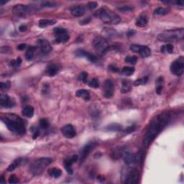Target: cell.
Returning <instances> with one entry per match:
<instances>
[{
  "label": "cell",
  "mask_w": 184,
  "mask_h": 184,
  "mask_svg": "<svg viewBox=\"0 0 184 184\" xmlns=\"http://www.w3.org/2000/svg\"><path fill=\"white\" fill-rule=\"evenodd\" d=\"M117 9H118V10H119L120 12H132V11H133V9H134L133 7L130 6V5H124V6L118 7Z\"/></svg>",
  "instance_id": "b9f144b4"
},
{
  "label": "cell",
  "mask_w": 184,
  "mask_h": 184,
  "mask_svg": "<svg viewBox=\"0 0 184 184\" xmlns=\"http://www.w3.org/2000/svg\"><path fill=\"white\" fill-rule=\"evenodd\" d=\"M39 126L42 130H47L50 127V122H49L48 119L43 118L40 119L39 121Z\"/></svg>",
  "instance_id": "d590c367"
},
{
  "label": "cell",
  "mask_w": 184,
  "mask_h": 184,
  "mask_svg": "<svg viewBox=\"0 0 184 184\" xmlns=\"http://www.w3.org/2000/svg\"><path fill=\"white\" fill-rule=\"evenodd\" d=\"M147 23H148V20H147V17H146L145 15H141V16H140L137 20L135 24L137 27H143L147 25Z\"/></svg>",
  "instance_id": "4316f807"
},
{
  "label": "cell",
  "mask_w": 184,
  "mask_h": 184,
  "mask_svg": "<svg viewBox=\"0 0 184 184\" xmlns=\"http://www.w3.org/2000/svg\"><path fill=\"white\" fill-rule=\"evenodd\" d=\"M1 51H2V53H7V52H9V51H10V48L8 46H3L2 47Z\"/></svg>",
  "instance_id": "816d5d0a"
},
{
  "label": "cell",
  "mask_w": 184,
  "mask_h": 184,
  "mask_svg": "<svg viewBox=\"0 0 184 184\" xmlns=\"http://www.w3.org/2000/svg\"><path fill=\"white\" fill-rule=\"evenodd\" d=\"M98 145V143L95 140H91L87 143L86 145L83 147L81 149V153H80V163H82L86 160V158L89 156V155L93 151L96 146Z\"/></svg>",
  "instance_id": "30bf717a"
},
{
  "label": "cell",
  "mask_w": 184,
  "mask_h": 184,
  "mask_svg": "<svg viewBox=\"0 0 184 184\" xmlns=\"http://www.w3.org/2000/svg\"><path fill=\"white\" fill-rule=\"evenodd\" d=\"M170 71L174 75L180 76L183 74L184 70V58L183 56L179 57L177 59L172 62L170 66Z\"/></svg>",
  "instance_id": "9c48e42d"
},
{
  "label": "cell",
  "mask_w": 184,
  "mask_h": 184,
  "mask_svg": "<svg viewBox=\"0 0 184 184\" xmlns=\"http://www.w3.org/2000/svg\"><path fill=\"white\" fill-rule=\"evenodd\" d=\"M176 3V5H178V6L183 7V5H184V2L183 1H177Z\"/></svg>",
  "instance_id": "9f6ffc18"
},
{
  "label": "cell",
  "mask_w": 184,
  "mask_h": 184,
  "mask_svg": "<svg viewBox=\"0 0 184 184\" xmlns=\"http://www.w3.org/2000/svg\"><path fill=\"white\" fill-rule=\"evenodd\" d=\"M75 55L77 57H81V58H85L87 60H89L90 62L95 63L97 61V57L95 55L89 53L88 51H86L83 49H78L75 51Z\"/></svg>",
  "instance_id": "9a60e30c"
},
{
  "label": "cell",
  "mask_w": 184,
  "mask_h": 184,
  "mask_svg": "<svg viewBox=\"0 0 184 184\" xmlns=\"http://www.w3.org/2000/svg\"><path fill=\"white\" fill-rule=\"evenodd\" d=\"M134 162L139 166H141L143 163L144 157H145V153L143 151L138 152L137 154H134Z\"/></svg>",
  "instance_id": "d6a6232c"
},
{
  "label": "cell",
  "mask_w": 184,
  "mask_h": 184,
  "mask_svg": "<svg viewBox=\"0 0 184 184\" xmlns=\"http://www.w3.org/2000/svg\"><path fill=\"white\" fill-rule=\"evenodd\" d=\"M36 50V47L29 46L25 53V58L27 60H31L33 58L34 54Z\"/></svg>",
  "instance_id": "1f68e13d"
},
{
  "label": "cell",
  "mask_w": 184,
  "mask_h": 184,
  "mask_svg": "<svg viewBox=\"0 0 184 184\" xmlns=\"http://www.w3.org/2000/svg\"><path fill=\"white\" fill-rule=\"evenodd\" d=\"M71 12L73 16L79 18V17H82L85 14V8L81 5H78V6L72 7L71 9Z\"/></svg>",
  "instance_id": "ffe728a7"
},
{
  "label": "cell",
  "mask_w": 184,
  "mask_h": 184,
  "mask_svg": "<svg viewBox=\"0 0 184 184\" xmlns=\"http://www.w3.org/2000/svg\"><path fill=\"white\" fill-rule=\"evenodd\" d=\"M147 81H148V77L144 76V77L140 78V79H137V80L134 81L133 83V85L135 86H140V85H144V84H146V83H147Z\"/></svg>",
  "instance_id": "8d00e7d4"
},
{
  "label": "cell",
  "mask_w": 184,
  "mask_h": 184,
  "mask_svg": "<svg viewBox=\"0 0 184 184\" xmlns=\"http://www.w3.org/2000/svg\"><path fill=\"white\" fill-rule=\"evenodd\" d=\"M134 33V31H133V30H130V31L128 33V36L133 35Z\"/></svg>",
  "instance_id": "6f0895ef"
},
{
  "label": "cell",
  "mask_w": 184,
  "mask_h": 184,
  "mask_svg": "<svg viewBox=\"0 0 184 184\" xmlns=\"http://www.w3.org/2000/svg\"><path fill=\"white\" fill-rule=\"evenodd\" d=\"M30 131H31L32 134H33V140L37 139V137L40 134V131L38 130V128H37V127L33 126L31 128H30Z\"/></svg>",
  "instance_id": "7bdbcfd3"
},
{
  "label": "cell",
  "mask_w": 184,
  "mask_h": 184,
  "mask_svg": "<svg viewBox=\"0 0 184 184\" xmlns=\"http://www.w3.org/2000/svg\"><path fill=\"white\" fill-rule=\"evenodd\" d=\"M170 119H171L170 113L166 111L157 115L152 119L143 139V145L145 147H149L157 135L166 128L170 122Z\"/></svg>",
  "instance_id": "6da1fadb"
},
{
  "label": "cell",
  "mask_w": 184,
  "mask_h": 184,
  "mask_svg": "<svg viewBox=\"0 0 184 184\" xmlns=\"http://www.w3.org/2000/svg\"><path fill=\"white\" fill-rule=\"evenodd\" d=\"M53 33L55 35V41L56 43H66L69 40V34L65 28L55 27Z\"/></svg>",
  "instance_id": "ba28073f"
},
{
  "label": "cell",
  "mask_w": 184,
  "mask_h": 184,
  "mask_svg": "<svg viewBox=\"0 0 184 184\" xmlns=\"http://www.w3.org/2000/svg\"><path fill=\"white\" fill-rule=\"evenodd\" d=\"M79 79L84 83H88V73H86V72L85 71L81 73V74L79 75Z\"/></svg>",
  "instance_id": "ee69618b"
},
{
  "label": "cell",
  "mask_w": 184,
  "mask_h": 184,
  "mask_svg": "<svg viewBox=\"0 0 184 184\" xmlns=\"http://www.w3.org/2000/svg\"><path fill=\"white\" fill-rule=\"evenodd\" d=\"M19 182L18 178L15 175H12L9 178V183H17Z\"/></svg>",
  "instance_id": "681fc988"
},
{
  "label": "cell",
  "mask_w": 184,
  "mask_h": 184,
  "mask_svg": "<svg viewBox=\"0 0 184 184\" xmlns=\"http://www.w3.org/2000/svg\"><path fill=\"white\" fill-rule=\"evenodd\" d=\"M121 72L123 73L124 75L126 76H131L134 73V67H130V66H125L122 69Z\"/></svg>",
  "instance_id": "74e56055"
},
{
  "label": "cell",
  "mask_w": 184,
  "mask_h": 184,
  "mask_svg": "<svg viewBox=\"0 0 184 184\" xmlns=\"http://www.w3.org/2000/svg\"><path fill=\"white\" fill-rule=\"evenodd\" d=\"M78 158H79V156H78L77 155H72L71 157H68V158L64 160V167H65V169L66 170V171L68 172V173H73V168H72V166H73V163L77 162Z\"/></svg>",
  "instance_id": "e0dca14e"
},
{
  "label": "cell",
  "mask_w": 184,
  "mask_h": 184,
  "mask_svg": "<svg viewBox=\"0 0 184 184\" xmlns=\"http://www.w3.org/2000/svg\"><path fill=\"white\" fill-rule=\"evenodd\" d=\"M130 49L132 52L139 53L143 58H147V57L150 56L151 54L150 48L149 47L146 46V45L132 44L130 45Z\"/></svg>",
  "instance_id": "8fae6325"
},
{
  "label": "cell",
  "mask_w": 184,
  "mask_h": 184,
  "mask_svg": "<svg viewBox=\"0 0 184 184\" xmlns=\"http://www.w3.org/2000/svg\"><path fill=\"white\" fill-rule=\"evenodd\" d=\"M23 160H24V159L22 158V157H19V158L16 159V160L13 161V163L12 164L9 165L8 168H7V171H9V172L13 171V170L16 169L17 168H18V167L20 166L21 164H22V161Z\"/></svg>",
  "instance_id": "d4e9b609"
},
{
  "label": "cell",
  "mask_w": 184,
  "mask_h": 184,
  "mask_svg": "<svg viewBox=\"0 0 184 184\" xmlns=\"http://www.w3.org/2000/svg\"><path fill=\"white\" fill-rule=\"evenodd\" d=\"M37 47H38L41 54L44 55V56L50 53L53 50L50 43H49L48 40L44 39L39 40L37 41Z\"/></svg>",
  "instance_id": "4fadbf2b"
},
{
  "label": "cell",
  "mask_w": 184,
  "mask_h": 184,
  "mask_svg": "<svg viewBox=\"0 0 184 184\" xmlns=\"http://www.w3.org/2000/svg\"><path fill=\"white\" fill-rule=\"evenodd\" d=\"M96 18L107 24H117L121 22V18L118 15L107 8H101L94 13Z\"/></svg>",
  "instance_id": "3957f363"
},
{
  "label": "cell",
  "mask_w": 184,
  "mask_h": 184,
  "mask_svg": "<svg viewBox=\"0 0 184 184\" xmlns=\"http://www.w3.org/2000/svg\"><path fill=\"white\" fill-rule=\"evenodd\" d=\"M9 87H10V83H9V81L0 83V89H1L2 90H7Z\"/></svg>",
  "instance_id": "bcb514c9"
},
{
  "label": "cell",
  "mask_w": 184,
  "mask_h": 184,
  "mask_svg": "<svg viewBox=\"0 0 184 184\" xmlns=\"http://www.w3.org/2000/svg\"><path fill=\"white\" fill-rule=\"evenodd\" d=\"M132 89V83L130 80H122V88H121V92L122 94L130 92Z\"/></svg>",
  "instance_id": "7402d4cb"
},
{
  "label": "cell",
  "mask_w": 184,
  "mask_h": 184,
  "mask_svg": "<svg viewBox=\"0 0 184 184\" xmlns=\"http://www.w3.org/2000/svg\"><path fill=\"white\" fill-rule=\"evenodd\" d=\"M135 130H136V127L134 126V125H132V126H129L126 129H125V130H124V132L126 134L131 133V132H134Z\"/></svg>",
  "instance_id": "c3c4849f"
},
{
  "label": "cell",
  "mask_w": 184,
  "mask_h": 184,
  "mask_svg": "<svg viewBox=\"0 0 184 184\" xmlns=\"http://www.w3.org/2000/svg\"><path fill=\"white\" fill-rule=\"evenodd\" d=\"M137 61V58L135 56H129L125 58V62L128 63L131 65H134Z\"/></svg>",
  "instance_id": "ab89813d"
},
{
  "label": "cell",
  "mask_w": 184,
  "mask_h": 184,
  "mask_svg": "<svg viewBox=\"0 0 184 184\" xmlns=\"http://www.w3.org/2000/svg\"><path fill=\"white\" fill-rule=\"evenodd\" d=\"M91 21H92V19H91L90 18H87L86 19H84V20H83L81 22H80V24H81V25H83V24H89Z\"/></svg>",
  "instance_id": "f5cc1de1"
},
{
  "label": "cell",
  "mask_w": 184,
  "mask_h": 184,
  "mask_svg": "<svg viewBox=\"0 0 184 184\" xmlns=\"http://www.w3.org/2000/svg\"><path fill=\"white\" fill-rule=\"evenodd\" d=\"M1 120L7 129L17 134H25L26 128L24 120L15 114H6L1 117Z\"/></svg>",
  "instance_id": "7a4b0ae2"
},
{
  "label": "cell",
  "mask_w": 184,
  "mask_h": 184,
  "mask_svg": "<svg viewBox=\"0 0 184 184\" xmlns=\"http://www.w3.org/2000/svg\"><path fill=\"white\" fill-rule=\"evenodd\" d=\"M106 130L107 131H111V132H121L122 130V125L117 124V123H113L106 127Z\"/></svg>",
  "instance_id": "f546056e"
},
{
  "label": "cell",
  "mask_w": 184,
  "mask_h": 184,
  "mask_svg": "<svg viewBox=\"0 0 184 184\" xmlns=\"http://www.w3.org/2000/svg\"><path fill=\"white\" fill-rule=\"evenodd\" d=\"M89 111H90V115L92 117H98L100 114V109H98L96 104L91 106Z\"/></svg>",
  "instance_id": "836d02e7"
},
{
  "label": "cell",
  "mask_w": 184,
  "mask_h": 184,
  "mask_svg": "<svg viewBox=\"0 0 184 184\" xmlns=\"http://www.w3.org/2000/svg\"><path fill=\"white\" fill-rule=\"evenodd\" d=\"M22 114L24 117L27 118H31L33 117L34 115V108L30 105H27L23 108L22 111Z\"/></svg>",
  "instance_id": "cb8c5ba5"
},
{
  "label": "cell",
  "mask_w": 184,
  "mask_h": 184,
  "mask_svg": "<svg viewBox=\"0 0 184 184\" xmlns=\"http://www.w3.org/2000/svg\"><path fill=\"white\" fill-rule=\"evenodd\" d=\"M134 155H135L134 154L125 152L124 155H123L125 164L128 165V166H132V165L135 163V162H134Z\"/></svg>",
  "instance_id": "603a6c76"
},
{
  "label": "cell",
  "mask_w": 184,
  "mask_h": 184,
  "mask_svg": "<svg viewBox=\"0 0 184 184\" xmlns=\"http://www.w3.org/2000/svg\"><path fill=\"white\" fill-rule=\"evenodd\" d=\"M61 132L65 136L66 138L68 139H72L76 135V129L72 124H66L61 128Z\"/></svg>",
  "instance_id": "2e32d148"
},
{
  "label": "cell",
  "mask_w": 184,
  "mask_h": 184,
  "mask_svg": "<svg viewBox=\"0 0 184 184\" xmlns=\"http://www.w3.org/2000/svg\"><path fill=\"white\" fill-rule=\"evenodd\" d=\"M5 181H4V177L3 176H2L1 179H0V183H5Z\"/></svg>",
  "instance_id": "680465c9"
},
{
  "label": "cell",
  "mask_w": 184,
  "mask_h": 184,
  "mask_svg": "<svg viewBox=\"0 0 184 184\" xmlns=\"http://www.w3.org/2000/svg\"><path fill=\"white\" fill-rule=\"evenodd\" d=\"M94 50L100 55L106 54L110 49L109 43L102 37H96L93 40Z\"/></svg>",
  "instance_id": "8992f818"
},
{
  "label": "cell",
  "mask_w": 184,
  "mask_h": 184,
  "mask_svg": "<svg viewBox=\"0 0 184 184\" xmlns=\"http://www.w3.org/2000/svg\"><path fill=\"white\" fill-rule=\"evenodd\" d=\"M48 174L51 177H53L55 178H59L62 175V170L57 168H53L48 170Z\"/></svg>",
  "instance_id": "4dcf8cb0"
},
{
  "label": "cell",
  "mask_w": 184,
  "mask_h": 184,
  "mask_svg": "<svg viewBox=\"0 0 184 184\" xmlns=\"http://www.w3.org/2000/svg\"><path fill=\"white\" fill-rule=\"evenodd\" d=\"M52 158L50 157H40L34 161L30 167V170L31 173L34 176H39L43 173L49 165L53 163Z\"/></svg>",
  "instance_id": "5b68a950"
},
{
  "label": "cell",
  "mask_w": 184,
  "mask_h": 184,
  "mask_svg": "<svg viewBox=\"0 0 184 184\" xmlns=\"http://www.w3.org/2000/svg\"><path fill=\"white\" fill-rule=\"evenodd\" d=\"M56 23V21L54 20H48V19H43L39 21V27L44 28L47 27L48 26L53 25Z\"/></svg>",
  "instance_id": "484cf974"
},
{
  "label": "cell",
  "mask_w": 184,
  "mask_h": 184,
  "mask_svg": "<svg viewBox=\"0 0 184 184\" xmlns=\"http://www.w3.org/2000/svg\"><path fill=\"white\" fill-rule=\"evenodd\" d=\"M37 9L35 7L29 6V5H17L13 7L12 12L17 17L20 18H24L27 15H31L32 13L35 12Z\"/></svg>",
  "instance_id": "52a82bcc"
},
{
  "label": "cell",
  "mask_w": 184,
  "mask_h": 184,
  "mask_svg": "<svg viewBox=\"0 0 184 184\" xmlns=\"http://www.w3.org/2000/svg\"><path fill=\"white\" fill-rule=\"evenodd\" d=\"M170 12V9L167 7H158L155 9L154 13L157 15H166Z\"/></svg>",
  "instance_id": "e575fe53"
},
{
  "label": "cell",
  "mask_w": 184,
  "mask_h": 184,
  "mask_svg": "<svg viewBox=\"0 0 184 184\" xmlns=\"http://www.w3.org/2000/svg\"><path fill=\"white\" fill-rule=\"evenodd\" d=\"M164 85V79L162 76H160L156 81V93L158 95H160L162 94L163 89Z\"/></svg>",
  "instance_id": "83f0119b"
},
{
  "label": "cell",
  "mask_w": 184,
  "mask_h": 184,
  "mask_svg": "<svg viewBox=\"0 0 184 184\" xmlns=\"http://www.w3.org/2000/svg\"><path fill=\"white\" fill-rule=\"evenodd\" d=\"M184 37V29H178L166 30L162 33L159 34L157 39L162 42H176L183 40Z\"/></svg>",
  "instance_id": "277c9868"
},
{
  "label": "cell",
  "mask_w": 184,
  "mask_h": 184,
  "mask_svg": "<svg viewBox=\"0 0 184 184\" xmlns=\"http://www.w3.org/2000/svg\"><path fill=\"white\" fill-rule=\"evenodd\" d=\"M19 30L22 33H24L27 30V27L25 25V24H21V25L19 27Z\"/></svg>",
  "instance_id": "db71d44e"
},
{
  "label": "cell",
  "mask_w": 184,
  "mask_h": 184,
  "mask_svg": "<svg viewBox=\"0 0 184 184\" xmlns=\"http://www.w3.org/2000/svg\"><path fill=\"white\" fill-rule=\"evenodd\" d=\"M42 4V6L45 7H50V8H52V7H57V3L54 2H43Z\"/></svg>",
  "instance_id": "f6af8a7d"
},
{
  "label": "cell",
  "mask_w": 184,
  "mask_h": 184,
  "mask_svg": "<svg viewBox=\"0 0 184 184\" xmlns=\"http://www.w3.org/2000/svg\"><path fill=\"white\" fill-rule=\"evenodd\" d=\"M140 178V172L136 168L131 170L127 176L124 183L128 184H134L138 183Z\"/></svg>",
  "instance_id": "5bb4252c"
},
{
  "label": "cell",
  "mask_w": 184,
  "mask_h": 184,
  "mask_svg": "<svg viewBox=\"0 0 184 184\" xmlns=\"http://www.w3.org/2000/svg\"><path fill=\"white\" fill-rule=\"evenodd\" d=\"M26 47H27L26 44H20L18 46V49L19 50H23L26 48Z\"/></svg>",
  "instance_id": "11a10c76"
},
{
  "label": "cell",
  "mask_w": 184,
  "mask_h": 184,
  "mask_svg": "<svg viewBox=\"0 0 184 184\" xmlns=\"http://www.w3.org/2000/svg\"><path fill=\"white\" fill-rule=\"evenodd\" d=\"M109 71H112V72H115V73H117V72H119L120 70H119V68L117 67L116 65H115V64H111V65L109 66Z\"/></svg>",
  "instance_id": "f907efd6"
},
{
  "label": "cell",
  "mask_w": 184,
  "mask_h": 184,
  "mask_svg": "<svg viewBox=\"0 0 184 184\" xmlns=\"http://www.w3.org/2000/svg\"><path fill=\"white\" fill-rule=\"evenodd\" d=\"M60 66L57 63H50L48 66V67L46 68V72L47 75L48 76L53 77L55 76L57 73H58V72L60 71Z\"/></svg>",
  "instance_id": "d6986e66"
},
{
  "label": "cell",
  "mask_w": 184,
  "mask_h": 184,
  "mask_svg": "<svg viewBox=\"0 0 184 184\" xmlns=\"http://www.w3.org/2000/svg\"><path fill=\"white\" fill-rule=\"evenodd\" d=\"M89 86L92 88L94 89H97L98 86H99V81H98V79L96 78H94L88 83Z\"/></svg>",
  "instance_id": "60d3db41"
},
{
  "label": "cell",
  "mask_w": 184,
  "mask_h": 184,
  "mask_svg": "<svg viewBox=\"0 0 184 184\" xmlns=\"http://www.w3.org/2000/svg\"><path fill=\"white\" fill-rule=\"evenodd\" d=\"M114 91L115 86L113 81L111 79H107L103 86V96L107 98H111L114 95Z\"/></svg>",
  "instance_id": "7c38bea8"
},
{
  "label": "cell",
  "mask_w": 184,
  "mask_h": 184,
  "mask_svg": "<svg viewBox=\"0 0 184 184\" xmlns=\"http://www.w3.org/2000/svg\"><path fill=\"white\" fill-rule=\"evenodd\" d=\"M76 95L78 97L82 98L85 101H89L90 100V93L88 90L86 89H79L76 92Z\"/></svg>",
  "instance_id": "44dd1931"
},
{
  "label": "cell",
  "mask_w": 184,
  "mask_h": 184,
  "mask_svg": "<svg viewBox=\"0 0 184 184\" xmlns=\"http://www.w3.org/2000/svg\"><path fill=\"white\" fill-rule=\"evenodd\" d=\"M0 105L5 108H12L15 106V102L7 94H1Z\"/></svg>",
  "instance_id": "ac0fdd59"
},
{
  "label": "cell",
  "mask_w": 184,
  "mask_h": 184,
  "mask_svg": "<svg viewBox=\"0 0 184 184\" xmlns=\"http://www.w3.org/2000/svg\"><path fill=\"white\" fill-rule=\"evenodd\" d=\"M98 4L97 2H89L88 5H87V7H88L90 10H92V9L96 8Z\"/></svg>",
  "instance_id": "7dc6e473"
},
{
  "label": "cell",
  "mask_w": 184,
  "mask_h": 184,
  "mask_svg": "<svg viewBox=\"0 0 184 184\" xmlns=\"http://www.w3.org/2000/svg\"><path fill=\"white\" fill-rule=\"evenodd\" d=\"M174 50V47L173 45L171 44H166V45H163L160 48V51L163 53H168V54H171L173 53Z\"/></svg>",
  "instance_id": "f1b7e54d"
},
{
  "label": "cell",
  "mask_w": 184,
  "mask_h": 184,
  "mask_svg": "<svg viewBox=\"0 0 184 184\" xmlns=\"http://www.w3.org/2000/svg\"><path fill=\"white\" fill-rule=\"evenodd\" d=\"M21 63H22V59L20 58V57H18L17 59L11 60L9 62V66L13 68H18L20 66Z\"/></svg>",
  "instance_id": "f35d334b"
}]
</instances>
